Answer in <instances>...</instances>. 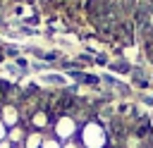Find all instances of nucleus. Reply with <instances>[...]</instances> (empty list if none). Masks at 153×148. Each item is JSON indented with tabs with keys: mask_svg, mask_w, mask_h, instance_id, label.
<instances>
[{
	"mask_svg": "<svg viewBox=\"0 0 153 148\" xmlns=\"http://www.w3.org/2000/svg\"><path fill=\"white\" fill-rule=\"evenodd\" d=\"M74 131H79V124H76V119H74V117H69V115L57 117L53 136H55L60 143H62V141H72V138H74Z\"/></svg>",
	"mask_w": 153,
	"mask_h": 148,
	"instance_id": "2",
	"label": "nucleus"
},
{
	"mask_svg": "<svg viewBox=\"0 0 153 148\" xmlns=\"http://www.w3.org/2000/svg\"><path fill=\"white\" fill-rule=\"evenodd\" d=\"M0 148H14V146H12L10 141H0Z\"/></svg>",
	"mask_w": 153,
	"mask_h": 148,
	"instance_id": "13",
	"label": "nucleus"
},
{
	"mask_svg": "<svg viewBox=\"0 0 153 148\" xmlns=\"http://www.w3.org/2000/svg\"><path fill=\"white\" fill-rule=\"evenodd\" d=\"M151 81H153V74H151Z\"/></svg>",
	"mask_w": 153,
	"mask_h": 148,
	"instance_id": "14",
	"label": "nucleus"
},
{
	"mask_svg": "<svg viewBox=\"0 0 153 148\" xmlns=\"http://www.w3.org/2000/svg\"><path fill=\"white\" fill-rule=\"evenodd\" d=\"M69 74V79L72 81H76V84H86V86H98V76H93V74H86V72H81V69H69L67 72Z\"/></svg>",
	"mask_w": 153,
	"mask_h": 148,
	"instance_id": "3",
	"label": "nucleus"
},
{
	"mask_svg": "<svg viewBox=\"0 0 153 148\" xmlns=\"http://www.w3.org/2000/svg\"><path fill=\"white\" fill-rule=\"evenodd\" d=\"M93 62H98V64H110V60H108V55H103V53H98V55L93 57Z\"/></svg>",
	"mask_w": 153,
	"mask_h": 148,
	"instance_id": "10",
	"label": "nucleus"
},
{
	"mask_svg": "<svg viewBox=\"0 0 153 148\" xmlns=\"http://www.w3.org/2000/svg\"><path fill=\"white\" fill-rule=\"evenodd\" d=\"M43 81H48V84H57V86H65V76H55V74H45L43 76Z\"/></svg>",
	"mask_w": 153,
	"mask_h": 148,
	"instance_id": "9",
	"label": "nucleus"
},
{
	"mask_svg": "<svg viewBox=\"0 0 153 148\" xmlns=\"http://www.w3.org/2000/svg\"><path fill=\"white\" fill-rule=\"evenodd\" d=\"M103 81H105V84H108L110 88H117V91H120L122 95H129V86H124V84H120V81H117L115 76H110V74H105V76H103Z\"/></svg>",
	"mask_w": 153,
	"mask_h": 148,
	"instance_id": "6",
	"label": "nucleus"
},
{
	"mask_svg": "<svg viewBox=\"0 0 153 148\" xmlns=\"http://www.w3.org/2000/svg\"><path fill=\"white\" fill-rule=\"evenodd\" d=\"M41 148H62V143L53 136V134H45L43 136V143H41Z\"/></svg>",
	"mask_w": 153,
	"mask_h": 148,
	"instance_id": "8",
	"label": "nucleus"
},
{
	"mask_svg": "<svg viewBox=\"0 0 153 148\" xmlns=\"http://www.w3.org/2000/svg\"><path fill=\"white\" fill-rule=\"evenodd\" d=\"M108 67H110L112 72H117V74H131V69H134V67H131L129 62H124V60H120V62H110Z\"/></svg>",
	"mask_w": 153,
	"mask_h": 148,
	"instance_id": "7",
	"label": "nucleus"
},
{
	"mask_svg": "<svg viewBox=\"0 0 153 148\" xmlns=\"http://www.w3.org/2000/svg\"><path fill=\"white\" fill-rule=\"evenodd\" d=\"M0 119H2V124H5V127H7V124H10V127H17V124H19V115H17V107H12V105L2 107V117H0Z\"/></svg>",
	"mask_w": 153,
	"mask_h": 148,
	"instance_id": "4",
	"label": "nucleus"
},
{
	"mask_svg": "<svg viewBox=\"0 0 153 148\" xmlns=\"http://www.w3.org/2000/svg\"><path fill=\"white\" fill-rule=\"evenodd\" d=\"M0 141H7V127L2 124V119H0Z\"/></svg>",
	"mask_w": 153,
	"mask_h": 148,
	"instance_id": "12",
	"label": "nucleus"
},
{
	"mask_svg": "<svg viewBox=\"0 0 153 148\" xmlns=\"http://www.w3.org/2000/svg\"><path fill=\"white\" fill-rule=\"evenodd\" d=\"M74 138L79 141L81 148H105V143H108V134L98 122H86Z\"/></svg>",
	"mask_w": 153,
	"mask_h": 148,
	"instance_id": "1",
	"label": "nucleus"
},
{
	"mask_svg": "<svg viewBox=\"0 0 153 148\" xmlns=\"http://www.w3.org/2000/svg\"><path fill=\"white\" fill-rule=\"evenodd\" d=\"M24 24H38V14H29V17H24Z\"/></svg>",
	"mask_w": 153,
	"mask_h": 148,
	"instance_id": "11",
	"label": "nucleus"
},
{
	"mask_svg": "<svg viewBox=\"0 0 153 148\" xmlns=\"http://www.w3.org/2000/svg\"><path fill=\"white\" fill-rule=\"evenodd\" d=\"M131 81H134L139 88H146V86L151 84V76L146 79V76H143V72H141L139 67H134V69H131Z\"/></svg>",
	"mask_w": 153,
	"mask_h": 148,
	"instance_id": "5",
	"label": "nucleus"
}]
</instances>
